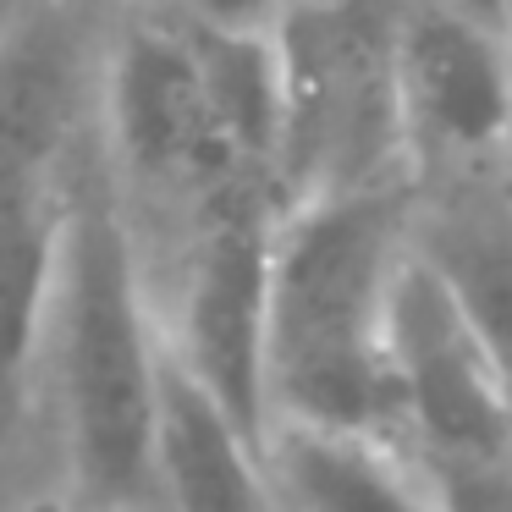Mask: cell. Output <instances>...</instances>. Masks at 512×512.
Here are the masks:
<instances>
[{
    "label": "cell",
    "instance_id": "6da1fadb",
    "mask_svg": "<svg viewBox=\"0 0 512 512\" xmlns=\"http://www.w3.org/2000/svg\"><path fill=\"white\" fill-rule=\"evenodd\" d=\"M45 353L56 369L78 512H149V501H160L155 441L166 336L144 298L111 171L89 149L72 155L61 182Z\"/></svg>",
    "mask_w": 512,
    "mask_h": 512
},
{
    "label": "cell",
    "instance_id": "7a4b0ae2",
    "mask_svg": "<svg viewBox=\"0 0 512 512\" xmlns=\"http://www.w3.org/2000/svg\"><path fill=\"white\" fill-rule=\"evenodd\" d=\"M413 188H331L276 210L265 402L270 424L397 441L391 287L408 259Z\"/></svg>",
    "mask_w": 512,
    "mask_h": 512
},
{
    "label": "cell",
    "instance_id": "3957f363",
    "mask_svg": "<svg viewBox=\"0 0 512 512\" xmlns=\"http://www.w3.org/2000/svg\"><path fill=\"white\" fill-rule=\"evenodd\" d=\"M391 100L408 188L501 177L512 160V23L485 0H397Z\"/></svg>",
    "mask_w": 512,
    "mask_h": 512
},
{
    "label": "cell",
    "instance_id": "277c9868",
    "mask_svg": "<svg viewBox=\"0 0 512 512\" xmlns=\"http://www.w3.org/2000/svg\"><path fill=\"white\" fill-rule=\"evenodd\" d=\"M276 193L243 177L199 199L193 254L171 325V364L265 452V320H270V232Z\"/></svg>",
    "mask_w": 512,
    "mask_h": 512
},
{
    "label": "cell",
    "instance_id": "5b68a950",
    "mask_svg": "<svg viewBox=\"0 0 512 512\" xmlns=\"http://www.w3.org/2000/svg\"><path fill=\"white\" fill-rule=\"evenodd\" d=\"M391 391H397V435L413 441L419 463L512 452L507 375L441 292V281L413 259V248L391 287Z\"/></svg>",
    "mask_w": 512,
    "mask_h": 512
},
{
    "label": "cell",
    "instance_id": "8992f818",
    "mask_svg": "<svg viewBox=\"0 0 512 512\" xmlns=\"http://www.w3.org/2000/svg\"><path fill=\"white\" fill-rule=\"evenodd\" d=\"M105 138L127 177L155 182L171 193L210 199L226 182H243L210 100H204L199 67L188 56L182 28H127L100 72ZM259 182V177H254Z\"/></svg>",
    "mask_w": 512,
    "mask_h": 512
},
{
    "label": "cell",
    "instance_id": "52a82bcc",
    "mask_svg": "<svg viewBox=\"0 0 512 512\" xmlns=\"http://www.w3.org/2000/svg\"><path fill=\"white\" fill-rule=\"evenodd\" d=\"M83 89V34L67 6H34L0 28V221L61 188Z\"/></svg>",
    "mask_w": 512,
    "mask_h": 512
},
{
    "label": "cell",
    "instance_id": "ba28073f",
    "mask_svg": "<svg viewBox=\"0 0 512 512\" xmlns=\"http://www.w3.org/2000/svg\"><path fill=\"white\" fill-rule=\"evenodd\" d=\"M408 248L457 303L512 386V182L468 177L413 188Z\"/></svg>",
    "mask_w": 512,
    "mask_h": 512
},
{
    "label": "cell",
    "instance_id": "9c48e42d",
    "mask_svg": "<svg viewBox=\"0 0 512 512\" xmlns=\"http://www.w3.org/2000/svg\"><path fill=\"white\" fill-rule=\"evenodd\" d=\"M265 474L281 512H441L424 463L386 435L270 424Z\"/></svg>",
    "mask_w": 512,
    "mask_h": 512
},
{
    "label": "cell",
    "instance_id": "30bf717a",
    "mask_svg": "<svg viewBox=\"0 0 512 512\" xmlns=\"http://www.w3.org/2000/svg\"><path fill=\"white\" fill-rule=\"evenodd\" d=\"M160 501L171 512H281L265 474V452L171 364L160 369V441H155Z\"/></svg>",
    "mask_w": 512,
    "mask_h": 512
},
{
    "label": "cell",
    "instance_id": "8fae6325",
    "mask_svg": "<svg viewBox=\"0 0 512 512\" xmlns=\"http://www.w3.org/2000/svg\"><path fill=\"white\" fill-rule=\"evenodd\" d=\"M56 226H61V188L0 221V419H12V408L23 402L28 369L45 353Z\"/></svg>",
    "mask_w": 512,
    "mask_h": 512
},
{
    "label": "cell",
    "instance_id": "7c38bea8",
    "mask_svg": "<svg viewBox=\"0 0 512 512\" xmlns=\"http://www.w3.org/2000/svg\"><path fill=\"white\" fill-rule=\"evenodd\" d=\"M441 512H512V452L468 463H424Z\"/></svg>",
    "mask_w": 512,
    "mask_h": 512
},
{
    "label": "cell",
    "instance_id": "4fadbf2b",
    "mask_svg": "<svg viewBox=\"0 0 512 512\" xmlns=\"http://www.w3.org/2000/svg\"><path fill=\"white\" fill-rule=\"evenodd\" d=\"M292 0H177V23L210 34H281Z\"/></svg>",
    "mask_w": 512,
    "mask_h": 512
},
{
    "label": "cell",
    "instance_id": "5bb4252c",
    "mask_svg": "<svg viewBox=\"0 0 512 512\" xmlns=\"http://www.w3.org/2000/svg\"><path fill=\"white\" fill-rule=\"evenodd\" d=\"M325 6H347V0H292V12H325Z\"/></svg>",
    "mask_w": 512,
    "mask_h": 512
},
{
    "label": "cell",
    "instance_id": "9a60e30c",
    "mask_svg": "<svg viewBox=\"0 0 512 512\" xmlns=\"http://www.w3.org/2000/svg\"><path fill=\"white\" fill-rule=\"evenodd\" d=\"M507 182H512V160H507Z\"/></svg>",
    "mask_w": 512,
    "mask_h": 512
}]
</instances>
